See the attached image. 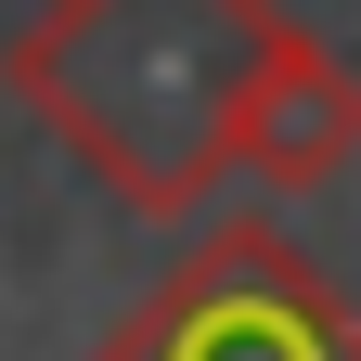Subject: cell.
Listing matches in <instances>:
<instances>
[{
	"instance_id": "obj_1",
	"label": "cell",
	"mask_w": 361,
	"mask_h": 361,
	"mask_svg": "<svg viewBox=\"0 0 361 361\" xmlns=\"http://www.w3.org/2000/svg\"><path fill=\"white\" fill-rule=\"evenodd\" d=\"M271 39L284 0H39L0 78L129 219H194L233 180V104Z\"/></svg>"
},
{
	"instance_id": "obj_2",
	"label": "cell",
	"mask_w": 361,
	"mask_h": 361,
	"mask_svg": "<svg viewBox=\"0 0 361 361\" xmlns=\"http://www.w3.org/2000/svg\"><path fill=\"white\" fill-rule=\"evenodd\" d=\"M90 361H361V310L271 219H219L155 297L116 310Z\"/></svg>"
},
{
	"instance_id": "obj_3",
	"label": "cell",
	"mask_w": 361,
	"mask_h": 361,
	"mask_svg": "<svg viewBox=\"0 0 361 361\" xmlns=\"http://www.w3.org/2000/svg\"><path fill=\"white\" fill-rule=\"evenodd\" d=\"M361 155V65H336L323 39L284 13V39L258 52L245 104H233V168L271 180V194H310V180H336Z\"/></svg>"
}]
</instances>
